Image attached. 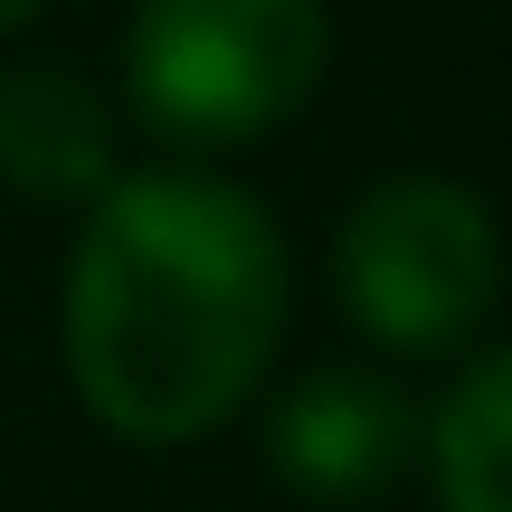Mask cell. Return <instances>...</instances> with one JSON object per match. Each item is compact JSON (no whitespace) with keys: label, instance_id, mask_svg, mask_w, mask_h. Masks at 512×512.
I'll list each match as a JSON object with an SVG mask.
<instances>
[{"label":"cell","instance_id":"cell-2","mask_svg":"<svg viewBox=\"0 0 512 512\" xmlns=\"http://www.w3.org/2000/svg\"><path fill=\"white\" fill-rule=\"evenodd\" d=\"M332 67L323 0H133L124 105L162 143L228 152L304 114Z\"/></svg>","mask_w":512,"mask_h":512},{"label":"cell","instance_id":"cell-7","mask_svg":"<svg viewBox=\"0 0 512 512\" xmlns=\"http://www.w3.org/2000/svg\"><path fill=\"white\" fill-rule=\"evenodd\" d=\"M38 10H48V0H0V38H19V29H29Z\"/></svg>","mask_w":512,"mask_h":512},{"label":"cell","instance_id":"cell-5","mask_svg":"<svg viewBox=\"0 0 512 512\" xmlns=\"http://www.w3.org/2000/svg\"><path fill=\"white\" fill-rule=\"evenodd\" d=\"M0 181L48 209H95L114 190V105L95 76L29 57L0 67Z\"/></svg>","mask_w":512,"mask_h":512},{"label":"cell","instance_id":"cell-4","mask_svg":"<svg viewBox=\"0 0 512 512\" xmlns=\"http://www.w3.org/2000/svg\"><path fill=\"white\" fill-rule=\"evenodd\" d=\"M266 456L304 503H370L418 456V408L380 370H313L275 399Z\"/></svg>","mask_w":512,"mask_h":512},{"label":"cell","instance_id":"cell-6","mask_svg":"<svg viewBox=\"0 0 512 512\" xmlns=\"http://www.w3.org/2000/svg\"><path fill=\"white\" fill-rule=\"evenodd\" d=\"M427 465L446 512H512V342L446 389V408L427 418Z\"/></svg>","mask_w":512,"mask_h":512},{"label":"cell","instance_id":"cell-3","mask_svg":"<svg viewBox=\"0 0 512 512\" xmlns=\"http://www.w3.org/2000/svg\"><path fill=\"white\" fill-rule=\"evenodd\" d=\"M351 323L399 361H437L494 313L503 294V228L446 171H389L361 190L332 247Z\"/></svg>","mask_w":512,"mask_h":512},{"label":"cell","instance_id":"cell-1","mask_svg":"<svg viewBox=\"0 0 512 512\" xmlns=\"http://www.w3.org/2000/svg\"><path fill=\"white\" fill-rule=\"evenodd\" d=\"M285 238L219 171H114L67 256V380L95 427L190 446L247 408L285 332Z\"/></svg>","mask_w":512,"mask_h":512}]
</instances>
